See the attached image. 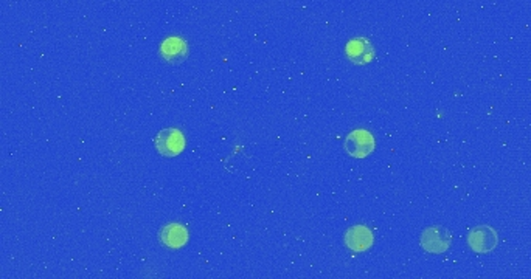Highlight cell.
Segmentation results:
<instances>
[{"label": "cell", "instance_id": "6da1fadb", "mask_svg": "<svg viewBox=\"0 0 531 279\" xmlns=\"http://www.w3.org/2000/svg\"><path fill=\"white\" fill-rule=\"evenodd\" d=\"M156 148L165 157H176L185 148V137L179 129H163L156 137Z\"/></svg>", "mask_w": 531, "mask_h": 279}, {"label": "cell", "instance_id": "7a4b0ae2", "mask_svg": "<svg viewBox=\"0 0 531 279\" xmlns=\"http://www.w3.org/2000/svg\"><path fill=\"white\" fill-rule=\"evenodd\" d=\"M345 149L354 158H365L375 151V138L369 131L357 129L346 137Z\"/></svg>", "mask_w": 531, "mask_h": 279}, {"label": "cell", "instance_id": "3957f363", "mask_svg": "<svg viewBox=\"0 0 531 279\" xmlns=\"http://www.w3.org/2000/svg\"><path fill=\"white\" fill-rule=\"evenodd\" d=\"M452 242V234L445 227H429L422 231L421 247L429 253H442Z\"/></svg>", "mask_w": 531, "mask_h": 279}, {"label": "cell", "instance_id": "277c9868", "mask_svg": "<svg viewBox=\"0 0 531 279\" xmlns=\"http://www.w3.org/2000/svg\"><path fill=\"white\" fill-rule=\"evenodd\" d=\"M467 242H469L471 249L477 253H488L494 250L497 247V233L492 230L491 227L480 225L476 227L467 236Z\"/></svg>", "mask_w": 531, "mask_h": 279}, {"label": "cell", "instance_id": "5b68a950", "mask_svg": "<svg viewBox=\"0 0 531 279\" xmlns=\"http://www.w3.org/2000/svg\"><path fill=\"white\" fill-rule=\"evenodd\" d=\"M346 56L348 59L356 66H365L375 58V50H373L371 44L364 39V37H356V39H351L348 44H346Z\"/></svg>", "mask_w": 531, "mask_h": 279}, {"label": "cell", "instance_id": "8992f818", "mask_svg": "<svg viewBox=\"0 0 531 279\" xmlns=\"http://www.w3.org/2000/svg\"><path fill=\"white\" fill-rule=\"evenodd\" d=\"M188 55V47L185 41L182 37H168L162 42L160 46V56L167 62H171V64H179V62L185 61Z\"/></svg>", "mask_w": 531, "mask_h": 279}, {"label": "cell", "instance_id": "52a82bcc", "mask_svg": "<svg viewBox=\"0 0 531 279\" xmlns=\"http://www.w3.org/2000/svg\"><path fill=\"white\" fill-rule=\"evenodd\" d=\"M345 244L353 251H365L373 245V234L364 225L351 227L345 234Z\"/></svg>", "mask_w": 531, "mask_h": 279}, {"label": "cell", "instance_id": "ba28073f", "mask_svg": "<svg viewBox=\"0 0 531 279\" xmlns=\"http://www.w3.org/2000/svg\"><path fill=\"white\" fill-rule=\"evenodd\" d=\"M160 242L168 247V249H180L187 244L188 231L187 228L180 224H169L162 228L159 234Z\"/></svg>", "mask_w": 531, "mask_h": 279}]
</instances>
